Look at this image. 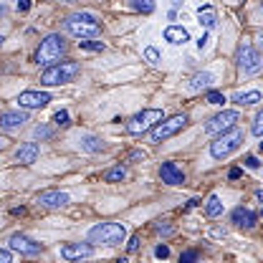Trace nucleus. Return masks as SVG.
<instances>
[{
	"label": "nucleus",
	"mask_w": 263,
	"mask_h": 263,
	"mask_svg": "<svg viewBox=\"0 0 263 263\" xmlns=\"http://www.w3.org/2000/svg\"><path fill=\"white\" fill-rule=\"evenodd\" d=\"M127 248H129L132 253H134V251L139 248V238H137V235H134V238H132V240H129V246H127Z\"/></svg>",
	"instance_id": "ea45409f"
},
{
	"label": "nucleus",
	"mask_w": 263,
	"mask_h": 263,
	"mask_svg": "<svg viewBox=\"0 0 263 263\" xmlns=\"http://www.w3.org/2000/svg\"><path fill=\"white\" fill-rule=\"evenodd\" d=\"M240 175H243V172H240V167H233V170L228 172V177H230V180H238Z\"/></svg>",
	"instance_id": "58836bf2"
},
{
	"label": "nucleus",
	"mask_w": 263,
	"mask_h": 263,
	"mask_svg": "<svg viewBox=\"0 0 263 263\" xmlns=\"http://www.w3.org/2000/svg\"><path fill=\"white\" fill-rule=\"evenodd\" d=\"M94 253V248L89 243H68L61 248V258L66 261H81V258H89Z\"/></svg>",
	"instance_id": "f8f14e48"
},
{
	"label": "nucleus",
	"mask_w": 263,
	"mask_h": 263,
	"mask_svg": "<svg viewBox=\"0 0 263 263\" xmlns=\"http://www.w3.org/2000/svg\"><path fill=\"white\" fill-rule=\"evenodd\" d=\"M205 213H208V218H220V215H223V202H220V197L218 195L208 197V202H205Z\"/></svg>",
	"instance_id": "5701e85b"
},
{
	"label": "nucleus",
	"mask_w": 263,
	"mask_h": 263,
	"mask_svg": "<svg viewBox=\"0 0 263 263\" xmlns=\"http://www.w3.org/2000/svg\"><path fill=\"white\" fill-rule=\"evenodd\" d=\"M3 41H5V38H3V35H0V46H3Z\"/></svg>",
	"instance_id": "a18cd8bd"
},
{
	"label": "nucleus",
	"mask_w": 263,
	"mask_h": 263,
	"mask_svg": "<svg viewBox=\"0 0 263 263\" xmlns=\"http://www.w3.org/2000/svg\"><path fill=\"white\" fill-rule=\"evenodd\" d=\"M197 21H200V26H205V28H215V26H218L215 8H213V5H200V8H197Z\"/></svg>",
	"instance_id": "6ab92c4d"
},
{
	"label": "nucleus",
	"mask_w": 263,
	"mask_h": 263,
	"mask_svg": "<svg viewBox=\"0 0 263 263\" xmlns=\"http://www.w3.org/2000/svg\"><path fill=\"white\" fill-rule=\"evenodd\" d=\"M208 104H226V97L220 94V91H208Z\"/></svg>",
	"instance_id": "c85d7f7f"
},
{
	"label": "nucleus",
	"mask_w": 263,
	"mask_h": 263,
	"mask_svg": "<svg viewBox=\"0 0 263 263\" xmlns=\"http://www.w3.org/2000/svg\"><path fill=\"white\" fill-rule=\"evenodd\" d=\"M261 99H263L261 91H238V94L233 97V101L240 104V106H251V104H258Z\"/></svg>",
	"instance_id": "4be33fe9"
},
{
	"label": "nucleus",
	"mask_w": 263,
	"mask_h": 263,
	"mask_svg": "<svg viewBox=\"0 0 263 263\" xmlns=\"http://www.w3.org/2000/svg\"><path fill=\"white\" fill-rule=\"evenodd\" d=\"M64 3H73V0H64Z\"/></svg>",
	"instance_id": "de8ad7c7"
},
{
	"label": "nucleus",
	"mask_w": 263,
	"mask_h": 263,
	"mask_svg": "<svg viewBox=\"0 0 263 263\" xmlns=\"http://www.w3.org/2000/svg\"><path fill=\"white\" fill-rule=\"evenodd\" d=\"M48 101H51V94H46V91H23L18 97V106H23V109H43Z\"/></svg>",
	"instance_id": "9b49d317"
},
{
	"label": "nucleus",
	"mask_w": 263,
	"mask_h": 263,
	"mask_svg": "<svg viewBox=\"0 0 263 263\" xmlns=\"http://www.w3.org/2000/svg\"><path fill=\"white\" fill-rule=\"evenodd\" d=\"M261 15H263V3H261Z\"/></svg>",
	"instance_id": "49530a36"
},
{
	"label": "nucleus",
	"mask_w": 263,
	"mask_h": 263,
	"mask_svg": "<svg viewBox=\"0 0 263 263\" xmlns=\"http://www.w3.org/2000/svg\"><path fill=\"white\" fill-rule=\"evenodd\" d=\"M127 238V228L122 223H99L89 230L91 243H104V246H119Z\"/></svg>",
	"instance_id": "39448f33"
},
{
	"label": "nucleus",
	"mask_w": 263,
	"mask_h": 263,
	"mask_svg": "<svg viewBox=\"0 0 263 263\" xmlns=\"http://www.w3.org/2000/svg\"><path fill=\"white\" fill-rule=\"evenodd\" d=\"M238 68L243 76H256L263 68V56L251 46V43H243L238 48Z\"/></svg>",
	"instance_id": "423d86ee"
},
{
	"label": "nucleus",
	"mask_w": 263,
	"mask_h": 263,
	"mask_svg": "<svg viewBox=\"0 0 263 263\" xmlns=\"http://www.w3.org/2000/svg\"><path fill=\"white\" fill-rule=\"evenodd\" d=\"M79 71H81V66L76 64V61H61V64H53L41 73V84H46V86L68 84V81H73V79L79 76Z\"/></svg>",
	"instance_id": "7ed1b4c3"
},
{
	"label": "nucleus",
	"mask_w": 263,
	"mask_h": 263,
	"mask_svg": "<svg viewBox=\"0 0 263 263\" xmlns=\"http://www.w3.org/2000/svg\"><path fill=\"white\" fill-rule=\"evenodd\" d=\"M187 114H175V117H170V119H164V122H160L155 129H152V134H149V139L152 142H164V139H170L172 134H177L180 129H185L187 127Z\"/></svg>",
	"instance_id": "6e6552de"
},
{
	"label": "nucleus",
	"mask_w": 263,
	"mask_h": 263,
	"mask_svg": "<svg viewBox=\"0 0 263 263\" xmlns=\"http://www.w3.org/2000/svg\"><path fill=\"white\" fill-rule=\"evenodd\" d=\"M66 53V41L64 35L59 33H51L48 38L41 41V48L35 51V64L38 66H53L61 56Z\"/></svg>",
	"instance_id": "f03ea898"
},
{
	"label": "nucleus",
	"mask_w": 263,
	"mask_h": 263,
	"mask_svg": "<svg viewBox=\"0 0 263 263\" xmlns=\"http://www.w3.org/2000/svg\"><path fill=\"white\" fill-rule=\"evenodd\" d=\"M38 202L43 208H64L66 202H68V195L61 193V190H46V193L38 195Z\"/></svg>",
	"instance_id": "dca6fc26"
},
{
	"label": "nucleus",
	"mask_w": 263,
	"mask_h": 263,
	"mask_svg": "<svg viewBox=\"0 0 263 263\" xmlns=\"http://www.w3.org/2000/svg\"><path fill=\"white\" fill-rule=\"evenodd\" d=\"M208 43H210V35H208V33H202V35L197 38V48H200V51H205V48H208Z\"/></svg>",
	"instance_id": "f704fd0d"
},
{
	"label": "nucleus",
	"mask_w": 263,
	"mask_h": 263,
	"mask_svg": "<svg viewBox=\"0 0 263 263\" xmlns=\"http://www.w3.org/2000/svg\"><path fill=\"white\" fill-rule=\"evenodd\" d=\"M233 223H235L238 228L251 230L258 223V215H256L251 208H235V210H233Z\"/></svg>",
	"instance_id": "2eb2a0df"
},
{
	"label": "nucleus",
	"mask_w": 263,
	"mask_h": 263,
	"mask_svg": "<svg viewBox=\"0 0 263 263\" xmlns=\"http://www.w3.org/2000/svg\"><path fill=\"white\" fill-rule=\"evenodd\" d=\"M117 263H129V261H127V258H119V261H117Z\"/></svg>",
	"instance_id": "37998d69"
},
{
	"label": "nucleus",
	"mask_w": 263,
	"mask_h": 263,
	"mask_svg": "<svg viewBox=\"0 0 263 263\" xmlns=\"http://www.w3.org/2000/svg\"><path fill=\"white\" fill-rule=\"evenodd\" d=\"M155 256H157V258H167V256H170V246H164V243H160V246H157V248H155Z\"/></svg>",
	"instance_id": "473e14b6"
},
{
	"label": "nucleus",
	"mask_w": 263,
	"mask_h": 263,
	"mask_svg": "<svg viewBox=\"0 0 263 263\" xmlns=\"http://www.w3.org/2000/svg\"><path fill=\"white\" fill-rule=\"evenodd\" d=\"M0 263H13V253H10V251H3V248H0Z\"/></svg>",
	"instance_id": "e433bc0d"
},
{
	"label": "nucleus",
	"mask_w": 263,
	"mask_h": 263,
	"mask_svg": "<svg viewBox=\"0 0 263 263\" xmlns=\"http://www.w3.org/2000/svg\"><path fill=\"white\" fill-rule=\"evenodd\" d=\"M132 8L139 13H152L155 10V0H132Z\"/></svg>",
	"instance_id": "393cba45"
},
{
	"label": "nucleus",
	"mask_w": 263,
	"mask_h": 263,
	"mask_svg": "<svg viewBox=\"0 0 263 263\" xmlns=\"http://www.w3.org/2000/svg\"><path fill=\"white\" fill-rule=\"evenodd\" d=\"M53 122H56L59 127H66V124H68V111H66V109L56 111V114H53Z\"/></svg>",
	"instance_id": "c756f323"
},
{
	"label": "nucleus",
	"mask_w": 263,
	"mask_h": 263,
	"mask_svg": "<svg viewBox=\"0 0 263 263\" xmlns=\"http://www.w3.org/2000/svg\"><path fill=\"white\" fill-rule=\"evenodd\" d=\"M246 167H251V170H258V167H261V162H258V157L248 155V157H246Z\"/></svg>",
	"instance_id": "c9c22d12"
},
{
	"label": "nucleus",
	"mask_w": 263,
	"mask_h": 263,
	"mask_svg": "<svg viewBox=\"0 0 263 263\" xmlns=\"http://www.w3.org/2000/svg\"><path fill=\"white\" fill-rule=\"evenodd\" d=\"M144 59L149 64H160V51L157 48H144Z\"/></svg>",
	"instance_id": "cd10ccee"
},
{
	"label": "nucleus",
	"mask_w": 263,
	"mask_h": 263,
	"mask_svg": "<svg viewBox=\"0 0 263 263\" xmlns=\"http://www.w3.org/2000/svg\"><path fill=\"white\" fill-rule=\"evenodd\" d=\"M124 177H127V170H124V167H114V170H109V172L104 175L106 182H119V180H124Z\"/></svg>",
	"instance_id": "b1692460"
},
{
	"label": "nucleus",
	"mask_w": 263,
	"mask_h": 263,
	"mask_svg": "<svg viewBox=\"0 0 263 263\" xmlns=\"http://www.w3.org/2000/svg\"><path fill=\"white\" fill-rule=\"evenodd\" d=\"M155 233H160V235H172V226H167V223H157V226H155Z\"/></svg>",
	"instance_id": "72a5a7b5"
},
{
	"label": "nucleus",
	"mask_w": 263,
	"mask_h": 263,
	"mask_svg": "<svg viewBox=\"0 0 263 263\" xmlns=\"http://www.w3.org/2000/svg\"><path fill=\"white\" fill-rule=\"evenodd\" d=\"M66 31L71 33V35H76V38H97L99 33H101V26L97 23V15L94 13H73V15H68L66 18Z\"/></svg>",
	"instance_id": "f257e3e1"
},
{
	"label": "nucleus",
	"mask_w": 263,
	"mask_h": 263,
	"mask_svg": "<svg viewBox=\"0 0 263 263\" xmlns=\"http://www.w3.org/2000/svg\"><path fill=\"white\" fill-rule=\"evenodd\" d=\"M18 10H21V13L31 10V0H18Z\"/></svg>",
	"instance_id": "4c0bfd02"
},
{
	"label": "nucleus",
	"mask_w": 263,
	"mask_h": 263,
	"mask_svg": "<svg viewBox=\"0 0 263 263\" xmlns=\"http://www.w3.org/2000/svg\"><path fill=\"white\" fill-rule=\"evenodd\" d=\"M238 122H240V114L233 111V109H226V111L215 114V117L205 124V132H208V134H223V132L233 129Z\"/></svg>",
	"instance_id": "1a4fd4ad"
},
{
	"label": "nucleus",
	"mask_w": 263,
	"mask_h": 263,
	"mask_svg": "<svg viewBox=\"0 0 263 263\" xmlns=\"http://www.w3.org/2000/svg\"><path fill=\"white\" fill-rule=\"evenodd\" d=\"M33 134H35V139H51V137H53V129L46 127V124H38V127L33 129Z\"/></svg>",
	"instance_id": "bb28decb"
},
{
	"label": "nucleus",
	"mask_w": 263,
	"mask_h": 263,
	"mask_svg": "<svg viewBox=\"0 0 263 263\" xmlns=\"http://www.w3.org/2000/svg\"><path fill=\"white\" fill-rule=\"evenodd\" d=\"M261 46H263V35H261Z\"/></svg>",
	"instance_id": "09e8293b"
},
{
	"label": "nucleus",
	"mask_w": 263,
	"mask_h": 263,
	"mask_svg": "<svg viewBox=\"0 0 263 263\" xmlns=\"http://www.w3.org/2000/svg\"><path fill=\"white\" fill-rule=\"evenodd\" d=\"M164 41H170L172 46H185L190 41V33L182 26H167L164 28Z\"/></svg>",
	"instance_id": "f3484780"
},
{
	"label": "nucleus",
	"mask_w": 263,
	"mask_h": 263,
	"mask_svg": "<svg viewBox=\"0 0 263 263\" xmlns=\"http://www.w3.org/2000/svg\"><path fill=\"white\" fill-rule=\"evenodd\" d=\"M3 147H5V139H3V137H0V149H3Z\"/></svg>",
	"instance_id": "79ce46f5"
},
{
	"label": "nucleus",
	"mask_w": 263,
	"mask_h": 263,
	"mask_svg": "<svg viewBox=\"0 0 263 263\" xmlns=\"http://www.w3.org/2000/svg\"><path fill=\"white\" fill-rule=\"evenodd\" d=\"M197 261V251H185L180 256V263H195Z\"/></svg>",
	"instance_id": "2f4dec72"
},
{
	"label": "nucleus",
	"mask_w": 263,
	"mask_h": 263,
	"mask_svg": "<svg viewBox=\"0 0 263 263\" xmlns=\"http://www.w3.org/2000/svg\"><path fill=\"white\" fill-rule=\"evenodd\" d=\"M79 142H81V149L84 152H101L104 149V142L99 137H94V134H81Z\"/></svg>",
	"instance_id": "412c9836"
},
{
	"label": "nucleus",
	"mask_w": 263,
	"mask_h": 263,
	"mask_svg": "<svg viewBox=\"0 0 263 263\" xmlns=\"http://www.w3.org/2000/svg\"><path fill=\"white\" fill-rule=\"evenodd\" d=\"M251 132L256 134V137H263V111L256 117V122H253V127H251Z\"/></svg>",
	"instance_id": "7c9ffc66"
},
{
	"label": "nucleus",
	"mask_w": 263,
	"mask_h": 263,
	"mask_svg": "<svg viewBox=\"0 0 263 263\" xmlns=\"http://www.w3.org/2000/svg\"><path fill=\"white\" fill-rule=\"evenodd\" d=\"M258 149H261V152H263V142H261V144H258Z\"/></svg>",
	"instance_id": "c03bdc74"
},
{
	"label": "nucleus",
	"mask_w": 263,
	"mask_h": 263,
	"mask_svg": "<svg viewBox=\"0 0 263 263\" xmlns=\"http://www.w3.org/2000/svg\"><path fill=\"white\" fill-rule=\"evenodd\" d=\"M160 177H162V182H167V185H182L185 182V172L175 162H164L160 167Z\"/></svg>",
	"instance_id": "4468645a"
},
{
	"label": "nucleus",
	"mask_w": 263,
	"mask_h": 263,
	"mask_svg": "<svg viewBox=\"0 0 263 263\" xmlns=\"http://www.w3.org/2000/svg\"><path fill=\"white\" fill-rule=\"evenodd\" d=\"M38 144L35 142H28V144H23V147H18V152H15V160L23 164H33L35 160H38Z\"/></svg>",
	"instance_id": "a211bd4d"
},
{
	"label": "nucleus",
	"mask_w": 263,
	"mask_h": 263,
	"mask_svg": "<svg viewBox=\"0 0 263 263\" xmlns=\"http://www.w3.org/2000/svg\"><path fill=\"white\" fill-rule=\"evenodd\" d=\"M157 122H162V109H144V111L134 114L127 122V132L129 134H144V132L152 129Z\"/></svg>",
	"instance_id": "0eeeda50"
},
{
	"label": "nucleus",
	"mask_w": 263,
	"mask_h": 263,
	"mask_svg": "<svg viewBox=\"0 0 263 263\" xmlns=\"http://www.w3.org/2000/svg\"><path fill=\"white\" fill-rule=\"evenodd\" d=\"M172 5H175V8H177V5H182V0H172Z\"/></svg>",
	"instance_id": "a19ab883"
},
{
	"label": "nucleus",
	"mask_w": 263,
	"mask_h": 263,
	"mask_svg": "<svg viewBox=\"0 0 263 263\" xmlns=\"http://www.w3.org/2000/svg\"><path fill=\"white\" fill-rule=\"evenodd\" d=\"M28 122V114L26 111H0V129H21L23 124Z\"/></svg>",
	"instance_id": "ddd939ff"
},
{
	"label": "nucleus",
	"mask_w": 263,
	"mask_h": 263,
	"mask_svg": "<svg viewBox=\"0 0 263 263\" xmlns=\"http://www.w3.org/2000/svg\"><path fill=\"white\" fill-rule=\"evenodd\" d=\"M8 243H10V251H15L21 256H38L41 253V243H35L28 235H21V233H15Z\"/></svg>",
	"instance_id": "9d476101"
},
{
	"label": "nucleus",
	"mask_w": 263,
	"mask_h": 263,
	"mask_svg": "<svg viewBox=\"0 0 263 263\" xmlns=\"http://www.w3.org/2000/svg\"><path fill=\"white\" fill-rule=\"evenodd\" d=\"M79 46H81V51H104V43L101 41H79Z\"/></svg>",
	"instance_id": "a878e982"
},
{
	"label": "nucleus",
	"mask_w": 263,
	"mask_h": 263,
	"mask_svg": "<svg viewBox=\"0 0 263 263\" xmlns=\"http://www.w3.org/2000/svg\"><path fill=\"white\" fill-rule=\"evenodd\" d=\"M243 139H246V132L238 129V127L223 132V134L210 144V157H213V160H223V157H228L230 152H235V149L243 144Z\"/></svg>",
	"instance_id": "20e7f679"
},
{
	"label": "nucleus",
	"mask_w": 263,
	"mask_h": 263,
	"mask_svg": "<svg viewBox=\"0 0 263 263\" xmlns=\"http://www.w3.org/2000/svg\"><path fill=\"white\" fill-rule=\"evenodd\" d=\"M215 81V73L213 71H202V73H195L193 81H190V89L193 91H200V89H210Z\"/></svg>",
	"instance_id": "aec40b11"
}]
</instances>
